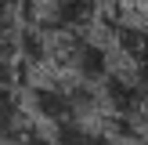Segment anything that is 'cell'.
I'll return each instance as SVG.
<instances>
[{"label":"cell","instance_id":"1","mask_svg":"<svg viewBox=\"0 0 148 145\" xmlns=\"http://www.w3.org/2000/svg\"><path fill=\"white\" fill-rule=\"evenodd\" d=\"M58 58H62L65 76L79 80V84L101 87L112 76V55H108V44L94 40L90 33H72V36H58Z\"/></svg>","mask_w":148,"mask_h":145},{"label":"cell","instance_id":"2","mask_svg":"<svg viewBox=\"0 0 148 145\" xmlns=\"http://www.w3.org/2000/svg\"><path fill=\"white\" fill-rule=\"evenodd\" d=\"M43 22L54 36L90 33L98 22V0H43Z\"/></svg>","mask_w":148,"mask_h":145},{"label":"cell","instance_id":"3","mask_svg":"<svg viewBox=\"0 0 148 145\" xmlns=\"http://www.w3.org/2000/svg\"><path fill=\"white\" fill-rule=\"evenodd\" d=\"M29 127L33 123H29L25 94L18 91L11 69H0V145H14Z\"/></svg>","mask_w":148,"mask_h":145},{"label":"cell","instance_id":"4","mask_svg":"<svg viewBox=\"0 0 148 145\" xmlns=\"http://www.w3.org/2000/svg\"><path fill=\"white\" fill-rule=\"evenodd\" d=\"M116 47H119L127 72H134L137 80L148 87V29L141 26H119L116 29Z\"/></svg>","mask_w":148,"mask_h":145},{"label":"cell","instance_id":"5","mask_svg":"<svg viewBox=\"0 0 148 145\" xmlns=\"http://www.w3.org/2000/svg\"><path fill=\"white\" fill-rule=\"evenodd\" d=\"M54 145H112L105 130L87 127V120L65 123V127H54Z\"/></svg>","mask_w":148,"mask_h":145},{"label":"cell","instance_id":"6","mask_svg":"<svg viewBox=\"0 0 148 145\" xmlns=\"http://www.w3.org/2000/svg\"><path fill=\"white\" fill-rule=\"evenodd\" d=\"M22 11H25V0H0V40H7L14 33Z\"/></svg>","mask_w":148,"mask_h":145},{"label":"cell","instance_id":"7","mask_svg":"<svg viewBox=\"0 0 148 145\" xmlns=\"http://www.w3.org/2000/svg\"><path fill=\"white\" fill-rule=\"evenodd\" d=\"M14 145H54V130H43V127H29V130H25V134H22Z\"/></svg>","mask_w":148,"mask_h":145}]
</instances>
